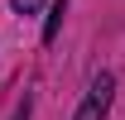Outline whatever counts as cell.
<instances>
[{
  "label": "cell",
  "mask_w": 125,
  "mask_h": 120,
  "mask_svg": "<svg viewBox=\"0 0 125 120\" xmlns=\"http://www.w3.org/2000/svg\"><path fill=\"white\" fill-rule=\"evenodd\" d=\"M111 106H115V72H96L92 87H87V96L72 110V120H106Z\"/></svg>",
  "instance_id": "obj_1"
},
{
  "label": "cell",
  "mask_w": 125,
  "mask_h": 120,
  "mask_svg": "<svg viewBox=\"0 0 125 120\" xmlns=\"http://www.w3.org/2000/svg\"><path fill=\"white\" fill-rule=\"evenodd\" d=\"M62 15H67V0H53V5H48V19H43V43H53V39H58Z\"/></svg>",
  "instance_id": "obj_2"
},
{
  "label": "cell",
  "mask_w": 125,
  "mask_h": 120,
  "mask_svg": "<svg viewBox=\"0 0 125 120\" xmlns=\"http://www.w3.org/2000/svg\"><path fill=\"white\" fill-rule=\"evenodd\" d=\"M10 10H15V15H39L43 0H10Z\"/></svg>",
  "instance_id": "obj_3"
},
{
  "label": "cell",
  "mask_w": 125,
  "mask_h": 120,
  "mask_svg": "<svg viewBox=\"0 0 125 120\" xmlns=\"http://www.w3.org/2000/svg\"><path fill=\"white\" fill-rule=\"evenodd\" d=\"M29 110H34V96L24 91V101H19V110H15V120H29Z\"/></svg>",
  "instance_id": "obj_4"
}]
</instances>
